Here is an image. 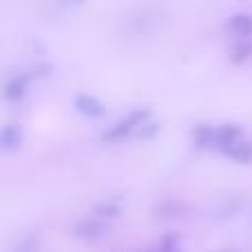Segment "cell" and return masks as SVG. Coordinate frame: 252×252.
Instances as JSON below:
<instances>
[{
	"label": "cell",
	"instance_id": "1",
	"mask_svg": "<svg viewBox=\"0 0 252 252\" xmlns=\"http://www.w3.org/2000/svg\"><path fill=\"white\" fill-rule=\"evenodd\" d=\"M241 137V128L235 124H221V126H199L195 133V142L201 148H217L223 151L232 139Z\"/></svg>",
	"mask_w": 252,
	"mask_h": 252
},
{
	"label": "cell",
	"instance_id": "2",
	"mask_svg": "<svg viewBox=\"0 0 252 252\" xmlns=\"http://www.w3.org/2000/svg\"><path fill=\"white\" fill-rule=\"evenodd\" d=\"M148 111L146 109H135L130 111L126 118H122L120 122H115L113 126H111L109 130H106L104 135H102V139L104 142H120V139L128 137L130 133H135V130H139L144 124L148 122Z\"/></svg>",
	"mask_w": 252,
	"mask_h": 252
},
{
	"label": "cell",
	"instance_id": "3",
	"mask_svg": "<svg viewBox=\"0 0 252 252\" xmlns=\"http://www.w3.org/2000/svg\"><path fill=\"white\" fill-rule=\"evenodd\" d=\"M226 29L232 38L237 40H250L252 38V13H235L228 18Z\"/></svg>",
	"mask_w": 252,
	"mask_h": 252
},
{
	"label": "cell",
	"instance_id": "4",
	"mask_svg": "<svg viewBox=\"0 0 252 252\" xmlns=\"http://www.w3.org/2000/svg\"><path fill=\"white\" fill-rule=\"evenodd\" d=\"M75 109L78 113H82L84 118H91V120H97L106 113V106L97 100L95 95H89V93H80L75 97Z\"/></svg>",
	"mask_w": 252,
	"mask_h": 252
},
{
	"label": "cell",
	"instance_id": "5",
	"mask_svg": "<svg viewBox=\"0 0 252 252\" xmlns=\"http://www.w3.org/2000/svg\"><path fill=\"white\" fill-rule=\"evenodd\" d=\"M221 153L226 157H230V159L239 161V164H250L252 161V142L244 139V135H241V137L232 139Z\"/></svg>",
	"mask_w": 252,
	"mask_h": 252
},
{
	"label": "cell",
	"instance_id": "6",
	"mask_svg": "<svg viewBox=\"0 0 252 252\" xmlns=\"http://www.w3.org/2000/svg\"><path fill=\"white\" fill-rule=\"evenodd\" d=\"M22 126L20 124H7L2 128V133H0V146H2L4 153H13L20 148L22 144Z\"/></svg>",
	"mask_w": 252,
	"mask_h": 252
},
{
	"label": "cell",
	"instance_id": "7",
	"mask_svg": "<svg viewBox=\"0 0 252 252\" xmlns=\"http://www.w3.org/2000/svg\"><path fill=\"white\" fill-rule=\"evenodd\" d=\"M104 232H106V228H104V223L100 221V217L84 219V221L78 223V228H75V235L84 237V239H97V237H102Z\"/></svg>",
	"mask_w": 252,
	"mask_h": 252
},
{
	"label": "cell",
	"instance_id": "8",
	"mask_svg": "<svg viewBox=\"0 0 252 252\" xmlns=\"http://www.w3.org/2000/svg\"><path fill=\"white\" fill-rule=\"evenodd\" d=\"M25 91H27V80L22 78V75L20 78H11L7 82V87H4V97L11 100V102H16L25 95Z\"/></svg>",
	"mask_w": 252,
	"mask_h": 252
},
{
	"label": "cell",
	"instance_id": "9",
	"mask_svg": "<svg viewBox=\"0 0 252 252\" xmlns=\"http://www.w3.org/2000/svg\"><path fill=\"white\" fill-rule=\"evenodd\" d=\"M232 60L235 62H244L248 60V58L252 56V42H248V40H239V42L232 47Z\"/></svg>",
	"mask_w": 252,
	"mask_h": 252
},
{
	"label": "cell",
	"instance_id": "10",
	"mask_svg": "<svg viewBox=\"0 0 252 252\" xmlns=\"http://www.w3.org/2000/svg\"><path fill=\"white\" fill-rule=\"evenodd\" d=\"M40 244L35 237H27V239H22L20 244L16 246V252H38Z\"/></svg>",
	"mask_w": 252,
	"mask_h": 252
},
{
	"label": "cell",
	"instance_id": "11",
	"mask_svg": "<svg viewBox=\"0 0 252 252\" xmlns=\"http://www.w3.org/2000/svg\"><path fill=\"white\" fill-rule=\"evenodd\" d=\"M120 213V206H113V204H100L95 208V215L97 217H115V215Z\"/></svg>",
	"mask_w": 252,
	"mask_h": 252
},
{
	"label": "cell",
	"instance_id": "12",
	"mask_svg": "<svg viewBox=\"0 0 252 252\" xmlns=\"http://www.w3.org/2000/svg\"><path fill=\"white\" fill-rule=\"evenodd\" d=\"M155 252H182V250H179V244L175 239H164Z\"/></svg>",
	"mask_w": 252,
	"mask_h": 252
},
{
	"label": "cell",
	"instance_id": "13",
	"mask_svg": "<svg viewBox=\"0 0 252 252\" xmlns=\"http://www.w3.org/2000/svg\"><path fill=\"white\" fill-rule=\"evenodd\" d=\"M73 2H80V0H73Z\"/></svg>",
	"mask_w": 252,
	"mask_h": 252
}]
</instances>
